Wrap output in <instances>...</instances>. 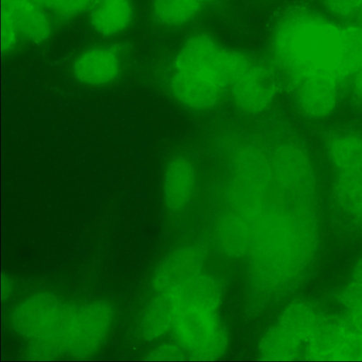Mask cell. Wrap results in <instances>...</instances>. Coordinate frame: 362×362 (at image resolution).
Wrapping results in <instances>:
<instances>
[{
  "label": "cell",
  "mask_w": 362,
  "mask_h": 362,
  "mask_svg": "<svg viewBox=\"0 0 362 362\" xmlns=\"http://www.w3.org/2000/svg\"><path fill=\"white\" fill-rule=\"evenodd\" d=\"M331 12L341 17H352L362 9V0H322Z\"/></svg>",
  "instance_id": "13"
},
{
  "label": "cell",
  "mask_w": 362,
  "mask_h": 362,
  "mask_svg": "<svg viewBox=\"0 0 362 362\" xmlns=\"http://www.w3.org/2000/svg\"><path fill=\"white\" fill-rule=\"evenodd\" d=\"M354 88L358 94L362 96V67H361L354 74Z\"/></svg>",
  "instance_id": "14"
},
{
  "label": "cell",
  "mask_w": 362,
  "mask_h": 362,
  "mask_svg": "<svg viewBox=\"0 0 362 362\" xmlns=\"http://www.w3.org/2000/svg\"><path fill=\"white\" fill-rule=\"evenodd\" d=\"M21 39L17 28L9 15L1 10V50L4 54L11 52Z\"/></svg>",
  "instance_id": "12"
},
{
  "label": "cell",
  "mask_w": 362,
  "mask_h": 362,
  "mask_svg": "<svg viewBox=\"0 0 362 362\" xmlns=\"http://www.w3.org/2000/svg\"><path fill=\"white\" fill-rule=\"evenodd\" d=\"M1 10L11 18L21 40L39 45L49 38L52 16L35 0H1Z\"/></svg>",
  "instance_id": "6"
},
{
  "label": "cell",
  "mask_w": 362,
  "mask_h": 362,
  "mask_svg": "<svg viewBox=\"0 0 362 362\" xmlns=\"http://www.w3.org/2000/svg\"><path fill=\"white\" fill-rule=\"evenodd\" d=\"M93 1H94V2H95V1H110V0H93Z\"/></svg>",
  "instance_id": "15"
},
{
  "label": "cell",
  "mask_w": 362,
  "mask_h": 362,
  "mask_svg": "<svg viewBox=\"0 0 362 362\" xmlns=\"http://www.w3.org/2000/svg\"><path fill=\"white\" fill-rule=\"evenodd\" d=\"M270 51L289 84L317 72L332 74L339 80L356 72L346 28L303 8L289 10L277 20Z\"/></svg>",
  "instance_id": "1"
},
{
  "label": "cell",
  "mask_w": 362,
  "mask_h": 362,
  "mask_svg": "<svg viewBox=\"0 0 362 362\" xmlns=\"http://www.w3.org/2000/svg\"><path fill=\"white\" fill-rule=\"evenodd\" d=\"M328 155L340 173L362 170V136L346 133L334 137L328 146Z\"/></svg>",
  "instance_id": "10"
},
{
  "label": "cell",
  "mask_w": 362,
  "mask_h": 362,
  "mask_svg": "<svg viewBox=\"0 0 362 362\" xmlns=\"http://www.w3.org/2000/svg\"><path fill=\"white\" fill-rule=\"evenodd\" d=\"M197 186V175L192 162L182 157L175 158L168 164L163 180L165 197L173 202H185Z\"/></svg>",
  "instance_id": "8"
},
{
  "label": "cell",
  "mask_w": 362,
  "mask_h": 362,
  "mask_svg": "<svg viewBox=\"0 0 362 362\" xmlns=\"http://www.w3.org/2000/svg\"><path fill=\"white\" fill-rule=\"evenodd\" d=\"M247 57L208 34H194L185 40L171 62L170 90L180 105L189 110H210L228 93Z\"/></svg>",
  "instance_id": "2"
},
{
  "label": "cell",
  "mask_w": 362,
  "mask_h": 362,
  "mask_svg": "<svg viewBox=\"0 0 362 362\" xmlns=\"http://www.w3.org/2000/svg\"><path fill=\"white\" fill-rule=\"evenodd\" d=\"M217 0H152L154 19L167 27H179L194 19Z\"/></svg>",
  "instance_id": "9"
},
{
  "label": "cell",
  "mask_w": 362,
  "mask_h": 362,
  "mask_svg": "<svg viewBox=\"0 0 362 362\" xmlns=\"http://www.w3.org/2000/svg\"><path fill=\"white\" fill-rule=\"evenodd\" d=\"M122 47L98 45L81 52L74 59L75 78L86 85L103 86L114 81L122 69Z\"/></svg>",
  "instance_id": "4"
},
{
  "label": "cell",
  "mask_w": 362,
  "mask_h": 362,
  "mask_svg": "<svg viewBox=\"0 0 362 362\" xmlns=\"http://www.w3.org/2000/svg\"><path fill=\"white\" fill-rule=\"evenodd\" d=\"M339 79L329 73H315L291 83L296 100L302 111L314 118L330 115L337 101Z\"/></svg>",
  "instance_id": "5"
},
{
  "label": "cell",
  "mask_w": 362,
  "mask_h": 362,
  "mask_svg": "<svg viewBox=\"0 0 362 362\" xmlns=\"http://www.w3.org/2000/svg\"><path fill=\"white\" fill-rule=\"evenodd\" d=\"M133 16L130 0L95 1L90 8L89 23L98 34L112 37L127 29Z\"/></svg>",
  "instance_id": "7"
},
{
  "label": "cell",
  "mask_w": 362,
  "mask_h": 362,
  "mask_svg": "<svg viewBox=\"0 0 362 362\" xmlns=\"http://www.w3.org/2000/svg\"><path fill=\"white\" fill-rule=\"evenodd\" d=\"M275 93V81L272 72L249 57L230 84L228 94L241 111L255 114L269 107Z\"/></svg>",
  "instance_id": "3"
},
{
  "label": "cell",
  "mask_w": 362,
  "mask_h": 362,
  "mask_svg": "<svg viewBox=\"0 0 362 362\" xmlns=\"http://www.w3.org/2000/svg\"><path fill=\"white\" fill-rule=\"evenodd\" d=\"M52 16L67 20L90 8L93 0H35Z\"/></svg>",
  "instance_id": "11"
}]
</instances>
